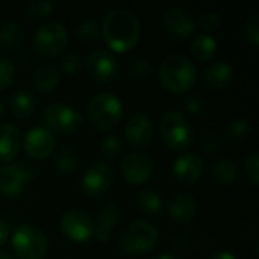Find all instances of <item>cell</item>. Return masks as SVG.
<instances>
[{
    "label": "cell",
    "mask_w": 259,
    "mask_h": 259,
    "mask_svg": "<svg viewBox=\"0 0 259 259\" xmlns=\"http://www.w3.org/2000/svg\"><path fill=\"white\" fill-rule=\"evenodd\" d=\"M158 131L165 146L176 152L187 150L194 141V131L179 111H167L158 123Z\"/></svg>",
    "instance_id": "5"
},
{
    "label": "cell",
    "mask_w": 259,
    "mask_h": 259,
    "mask_svg": "<svg viewBox=\"0 0 259 259\" xmlns=\"http://www.w3.org/2000/svg\"><path fill=\"white\" fill-rule=\"evenodd\" d=\"M121 217V209L117 203H105L99 214H97V225H94V234L93 237L99 241V243H106L111 240L112 237V231L114 228L118 225Z\"/></svg>",
    "instance_id": "18"
},
{
    "label": "cell",
    "mask_w": 259,
    "mask_h": 259,
    "mask_svg": "<svg viewBox=\"0 0 259 259\" xmlns=\"http://www.w3.org/2000/svg\"><path fill=\"white\" fill-rule=\"evenodd\" d=\"M197 208V200L193 196L187 193H179L168 203V215L173 222L179 225H187L196 217Z\"/></svg>",
    "instance_id": "20"
},
{
    "label": "cell",
    "mask_w": 259,
    "mask_h": 259,
    "mask_svg": "<svg viewBox=\"0 0 259 259\" xmlns=\"http://www.w3.org/2000/svg\"><path fill=\"white\" fill-rule=\"evenodd\" d=\"M0 259H14V258H12V255H11L9 252H6V250H2V249H0Z\"/></svg>",
    "instance_id": "43"
},
{
    "label": "cell",
    "mask_w": 259,
    "mask_h": 259,
    "mask_svg": "<svg viewBox=\"0 0 259 259\" xmlns=\"http://www.w3.org/2000/svg\"><path fill=\"white\" fill-rule=\"evenodd\" d=\"M61 232L65 238L74 243H85L94 234L93 219L82 209H70L61 217Z\"/></svg>",
    "instance_id": "10"
},
{
    "label": "cell",
    "mask_w": 259,
    "mask_h": 259,
    "mask_svg": "<svg viewBox=\"0 0 259 259\" xmlns=\"http://www.w3.org/2000/svg\"><path fill=\"white\" fill-rule=\"evenodd\" d=\"M158 79L164 88L171 93L184 94L193 88L197 80V68L194 62L181 53L168 55L158 68Z\"/></svg>",
    "instance_id": "2"
},
{
    "label": "cell",
    "mask_w": 259,
    "mask_h": 259,
    "mask_svg": "<svg viewBox=\"0 0 259 259\" xmlns=\"http://www.w3.org/2000/svg\"><path fill=\"white\" fill-rule=\"evenodd\" d=\"M184 109L191 115H202L206 109V103L200 94H190L182 102Z\"/></svg>",
    "instance_id": "34"
},
{
    "label": "cell",
    "mask_w": 259,
    "mask_h": 259,
    "mask_svg": "<svg viewBox=\"0 0 259 259\" xmlns=\"http://www.w3.org/2000/svg\"><path fill=\"white\" fill-rule=\"evenodd\" d=\"M209 259H237V256L228 250H220V252H215L214 255H211Z\"/></svg>",
    "instance_id": "42"
},
{
    "label": "cell",
    "mask_w": 259,
    "mask_h": 259,
    "mask_svg": "<svg viewBox=\"0 0 259 259\" xmlns=\"http://www.w3.org/2000/svg\"><path fill=\"white\" fill-rule=\"evenodd\" d=\"M217 46L219 44L214 36L208 33H199L191 42V53L197 61L206 62L214 58L217 52Z\"/></svg>",
    "instance_id": "26"
},
{
    "label": "cell",
    "mask_w": 259,
    "mask_h": 259,
    "mask_svg": "<svg viewBox=\"0 0 259 259\" xmlns=\"http://www.w3.org/2000/svg\"><path fill=\"white\" fill-rule=\"evenodd\" d=\"M250 134H252V126H250V121L246 118H238L232 121L226 129V135L232 141H243L249 138Z\"/></svg>",
    "instance_id": "29"
},
{
    "label": "cell",
    "mask_w": 259,
    "mask_h": 259,
    "mask_svg": "<svg viewBox=\"0 0 259 259\" xmlns=\"http://www.w3.org/2000/svg\"><path fill=\"white\" fill-rule=\"evenodd\" d=\"M100 150L108 156H118L123 152V143L115 135H106L100 143Z\"/></svg>",
    "instance_id": "35"
},
{
    "label": "cell",
    "mask_w": 259,
    "mask_h": 259,
    "mask_svg": "<svg viewBox=\"0 0 259 259\" xmlns=\"http://www.w3.org/2000/svg\"><path fill=\"white\" fill-rule=\"evenodd\" d=\"M243 35H244V38H246L249 42H252V44L258 46L259 44V17L258 15H253V17H250V18L246 21V24H244V30H243Z\"/></svg>",
    "instance_id": "39"
},
{
    "label": "cell",
    "mask_w": 259,
    "mask_h": 259,
    "mask_svg": "<svg viewBox=\"0 0 259 259\" xmlns=\"http://www.w3.org/2000/svg\"><path fill=\"white\" fill-rule=\"evenodd\" d=\"M137 206L149 215H158L162 211V197L161 194L153 190V188H143L141 191H138L137 194Z\"/></svg>",
    "instance_id": "27"
},
{
    "label": "cell",
    "mask_w": 259,
    "mask_h": 259,
    "mask_svg": "<svg viewBox=\"0 0 259 259\" xmlns=\"http://www.w3.org/2000/svg\"><path fill=\"white\" fill-rule=\"evenodd\" d=\"M88 74L99 82H109L118 73V61L117 58L105 49L93 50L85 62Z\"/></svg>",
    "instance_id": "13"
},
{
    "label": "cell",
    "mask_w": 259,
    "mask_h": 259,
    "mask_svg": "<svg viewBox=\"0 0 259 259\" xmlns=\"http://www.w3.org/2000/svg\"><path fill=\"white\" fill-rule=\"evenodd\" d=\"M55 6L49 0H30L26 5V14L32 18H46L53 12Z\"/></svg>",
    "instance_id": "31"
},
{
    "label": "cell",
    "mask_w": 259,
    "mask_h": 259,
    "mask_svg": "<svg viewBox=\"0 0 259 259\" xmlns=\"http://www.w3.org/2000/svg\"><path fill=\"white\" fill-rule=\"evenodd\" d=\"M153 73V65L144 59V58H140V59H135L131 67H129V77L134 79V80H141V79H146L149 77L150 74Z\"/></svg>",
    "instance_id": "32"
},
{
    "label": "cell",
    "mask_w": 259,
    "mask_h": 259,
    "mask_svg": "<svg viewBox=\"0 0 259 259\" xmlns=\"http://www.w3.org/2000/svg\"><path fill=\"white\" fill-rule=\"evenodd\" d=\"M162 29L175 39H187L196 32V20L191 14L181 6H170L161 17Z\"/></svg>",
    "instance_id": "11"
},
{
    "label": "cell",
    "mask_w": 259,
    "mask_h": 259,
    "mask_svg": "<svg viewBox=\"0 0 259 259\" xmlns=\"http://www.w3.org/2000/svg\"><path fill=\"white\" fill-rule=\"evenodd\" d=\"M35 106H36V100L33 94L27 90H17L9 97L11 114L18 120H27L29 117H32Z\"/></svg>",
    "instance_id": "22"
},
{
    "label": "cell",
    "mask_w": 259,
    "mask_h": 259,
    "mask_svg": "<svg viewBox=\"0 0 259 259\" xmlns=\"http://www.w3.org/2000/svg\"><path fill=\"white\" fill-rule=\"evenodd\" d=\"M121 173L131 185H143L153 175V162L144 153H129L121 161Z\"/></svg>",
    "instance_id": "14"
},
{
    "label": "cell",
    "mask_w": 259,
    "mask_h": 259,
    "mask_svg": "<svg viewBox=\"0 0 259 259\" xmlns=\"http://www.w3.org/2000/svg\"><path fill=\"white\" fill-rule=\"evenodd\" d=\"M61 80V70L58 65L53 64H46L42 67H39L35 74H33V87L41 91V93H50L53 91Z\"/></svg>",
    "instance_id": "23"
},
{
    "label": "cell",
    "mask_w": 259,
    "mask_h": 259,
    "mask_svg": "<svg viewBox=\"0 0 259 259\" xmlns=\"http://www.w3.org/2000/svg\"><path fill=\"white\" fill-rule=\"evenodd\" d=\"M202 149L209 153L217 152L220 149V138L214 132H206L202 137Z\"/></svg>",
    "instance_id": "40"
},
{
    "label": "cell",
    "mask_w": 259,
    "mask_h": 259,
    "mask_svg": "<svg viewBox=\"0 0 259 259\" xmlns=\"http://www.w3.org/2000/svg\"><path fill=\"white\" fill-rule=\"evenodd\" d=\"M114 182V171L105 161L91 164L82 176V191L90 197H99L106 193Z\"/></svg>",
    "instance_id": "12"
},
{
    "label": "cell",
    "mask_w": 259,
    "mask_h": 259,
    "mask_svg": "<svg viewBox=\"0 0 259 259\" xmlns=\"http://www.w3.org/2000/svg\"><path fill=\"white\" fill-rule=\"evenodd\" d=\"M102 33L111 50L124 53L138 44L141 36V23L132 11L126 8H115L105 15Z\"/></svg>",
    "instance_id": "1"
},
{
    "label": "cell",
    "mask_w": 259,
    "mask_h": 259,
    "mask_svg": "<svg viewBox=\"0 0 259 259\" xmlns=\"http://www.w3.org/2000/svg\"><path fill=\"white\" fill-rule=\"evenodd\" d=\"M23 149L33 159H46L55 149V137L42 126L32 127L23 138Z\"/></svg>",
    "instance_id": "15"
},
{
    "label": "cell",
    "mask_w": 259,
    "mask_h": 259,
    "mask_svg": "<svg viewBox=\"0 0 259 259\" xmlns=\"http://www.w3.org/2000/svg\"><path fill=\"white\" fill-rule=\"evenodd\" d=\"M234 79V68L226 61L211 62L202 73V82L206 88L223 90Z\"/></svg>",
    "instance_id": "19"
},
{
    "label": "cell",
    "mask_w": 259,
    "mask_h": 259,
    "mask_svg": "<svg viewBox=\"0 0 259 259\" xmlns=\"http://www.w3.org/2000/svg\"><path fill=\"white\" fill-rule=\"evenodd\" d=\"M23 38H24V32H23V27L18 21L8 20L2 24V27H0V44L8 52L17 50L21 46Z\"/></svg>",
    "instance_id": "24"
},
{
    "label": "cell",
    "mask_w": 259,
    "mask_h": 259,
    "mask_svg": "<svg viewBox=\"0 0 259 259\" xmlns=\"http://www.w3.org/2000/svg\"><path fill=\"white\" fill-rule=\"evenodd\" d=\"M155 259H178L175 255H171V253H162V255H159L158 258Z\"/></svg>",
    "instance_id": "44"
},
{
    "label": "cell",
    "mask_w": 259,
    "mask_h": 259,
    "mask_svg": "<svg viewBox=\"0 0 259 259\" xmlns=\"http://www.w3.org/2000/svg\"><path fill=\"white\" fill-rule=\"evenodd\" d=\"M42 127H46L49 132L70 135L74 131L79 129V126L83 121V117L79 111H76L73 106L65 103H50L44 108L41 114Z\"/></svg>",
    "instance_id": "7"
},
{
    "label": "cell",
    "mask_w": 259,
    "mask_h": 259,
    "mask_svg": "<svg viewBox=\"0 0 259 259\" xmlns=\"http://www.w3.org/2000/svg\"><path fill=\"white\" fill-rule=\"evenodd\" d=\"M82 68V59L76 53H65L61 59V68L67 74H76Z\"/></svg>",
    "instance_id": "38"
},
{
    "label": "cell",
    "mask_w": 259,
    "mask_h": 259,
    "mask_svg": "<svg viewBox=\"0 0 259 259\" xmlns=\"http://www.w3.org/2000/svg\"><path fill=\"white\" fill-rule=\"evenodd\" d=\"M68 42L67 29L58 21H49L38 27L33 36L35 50L44 58H55L61 55Z\"/></svg>",
    "instance_id": "9"
},
{
    "label": "cell",
    "mask_w": 259,
    "mask_h": 259,
    "mask_svg": "<svg viewBox=\"0 0 259 259\" xmlns=\"http://www.w3.org/2000/svg\"><path fill=\"white\" fill-rule=\"evenodd\" d=\"M220 24H222V17L217 12H212V11L202 12L197 17V21H196V26H200L205 30H214Z\"/></svg>",
    "instance_id": "36"
},
{
    "label": "cell",
    "mask_w": 259,
    "mask_h": 259,
    "mask_svg": "<svg viewBox=\"0 0 259 259\" xmlns=\"http://www.w3.org/2000/svg\"><path fill=\"white\" fill-rule=\"evenodd\" d=\"M9 225L5 220H0V246H3L6 243V240L9 238Z\"/></svg>",
    "instance_id": "41"
},
{
    "label": "cell",
    "mask_w": 259,
    "mask_h": 259,
    "mask_svg": "<svg viewBox=\"0 0 259 259\" xmlns=\"http://www.w3.org/2000/svg\"><path fill=\"white\" fill-rule=\"evenodd\" d=\"M35 173L36 168L26 161L0 165V194L8 199L21 196L27 182L35 178Z\"/></svg>",
    "instance_id": "8"
},
{
    "label": "cell",
    "mask_w": 259,
    "mask_h": 259,
    "mask_svg": "<svg viewBox=\"0 0 259 259\" xmlns=\"http://www.w3.org/2000/svg\"><path fill=\"white\" fill-rule=\"evenodd\" d=\"M238 165L231 158H222L214 162L211 168L212 178L222 185H231L238 179Z\"/></svg>",
    "instance_id": "25"
},
{
    "label": "cell",
    "mask_w": 259,
    "mask_h": 259,
    "mask_svg": "<svg viewBox=\"0 0 259 259\" xmlns=\"http://www.w3.org/2000/svg\"><path fill=\"white\" fill-rule=\"evenodd\" d=\"M21 147V138L12 124H0V162L8 164L15 159Z\"/></svg>",
    "instance_id": "21"
},
{
    "label": "cell",
    "mask_w": 259,
    "mask_h": 259,
    "mask_svg": "<svg viewBox=\"0 0 259 259\" xmlns=\"http://www.w3.org/2000/svg\"><path fill=\"white\" fill-rule=\"evenodd\" d=\"M99 23L93 18H87V20H82L77 27H76V38L79 41H83V42H88V41H94L97 39L99 36Z\"/></svg>",
    "instance_id": "30"
},
{
    "label": "cell",
    "mask_w": 259,
    "mask_h": 259,
    "mask_svg": "<svg viewBox=\"0 0 259 259\" xmlns=\"http://www.w3.org/2000/svg\"><path fill=\"white\" fill-rule=\"evenodd\" d=\"M159 241L158 228L147 220L132 222L120 235L118 246L127 255H146L152 252Z\"/></svg>",
    "instance_id": "4"
},
{
    "label": "cell",
    "mask_w": 259,
    "mask_h": 259,
    "mask_svg": "<svg viewBox=\"0 0 259 259\" xmlns=\"http://www.w3.org/2000/svg\"><path fill=\"white\" fill-rule=\"evenodd\" d=\"M5 115V105H3V102L0 100V118Z\"/></svg>",
    "instance_id": "45"
},
{
    "label": "cell",
    "mask_w": 259,
    "mask_h": 259,
    "mask_svg": "<svg viewBox=\"0 0 259 259\" xmlns=\"http://www.w3.org/2000/svg\"><path fill=\"white\" fill-rule=\"evenodd\" d=\"M87 114L90 123L100 132H109L123 118L124 108L118 96L109 91H102L94 94L88 105Z\"/></svg>",
    "instance_id": "3"
},
{
    "label": "cell",
    "mask_w": 259,
    "mask_h": 259,
    "mask_svg": "<svg viewBox=\"0 0 259 259\" xmlns=\"http://www.w3.org/2000/svg\"><path fill=\"white\" fill-rule=\"evenodd\" d=\"M244 171L246 176L249 178V181L253 185H258L259 182V153L253 152L247 156L246 162H244Z\"/></svg>",
    "instance_id": "37"
},
{
    "label": "cell",
    "mask_w": 259,
    "mask_h": 259,
    "mask_svg": "<svg viewBox=\"0 0 259 259\" xmlns=\"http://www.w3.org/2000/svg\"><path fill=\"white\" fill-rule=\"evenodd\" d=\"M11 244L20 259H42L49 249L46 234L33 225L18 226L11 237Z\"/></svg>",
    "instance_id": "6"
},
{
    "label": "cell",
    "mask_w": 259,
    "mask_h": 259,
    "mask_svg": "<svg viewBox=\"0 0 259 259\" xmlns=\"http://www.w3.org/2000/svg\"><path fill=\"white\" fill-rule=\"evenodd\" d=\"M205 170L203 159L196 153H182L173 162V176L184 185H193L200 179Z\"/></svg>",
    "instance_id": "16"
},
{
    "label": "cell",
    "mask_w": 259,
    "mask_h": 259,
    "mask_svg": "<svg viewBox=\"0 0 259 259\" xmlns=\"http://www.w3.org/2000/svg\"><path fill=\"white\" fill-rule=\"evenodd\" d=\"M15 77V65L14 62L6 58L0 56V91L8 88Z\"/></svg>",
    "instance_id": "33"
},
{
    "label": "cell",
    "mask_w": 259,
    "mask_h": 259,
    "mask_svg": "<svg viewBox=\"0 0 259 259\" xmlns=\"http://www.w3.org/2000/svg\"><path fill=\"white\" fill-rule=\"evenodd\" d=\"M55 165L56 168L61 171V173H74L79 165H80V156H79V152L71 147V146H65L62 147L58 155H56V159H55Z\"/></svg>",
    "instance_id": "28"
},
{
    "label": "cell",
    "mask_w": 259,
    "mask_h": 259,
    "mask_svg": "<svg viewBox=\"0 0 259 259\" xmlns=\"http://www.w3.org/2000/svg\"><path fill=\"white\" fill-rule=\"evenodd\" d=\"M124 137L134 147H146L153 140L152 120L144 114H135L127 118L124 124Z\"/></svg>",
    "instance_id": "17"
}]
</instances>
